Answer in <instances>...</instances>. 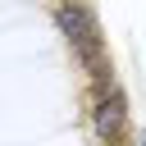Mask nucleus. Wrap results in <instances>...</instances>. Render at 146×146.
<instances>
[{
	"label": "nucleus",
	"instance_id": "1",
	"mask_svg": "<svg viewBox=\"0 0 146 146\" xmlns=\"http://www.w3.org/2000/svg\"><path fill=\"white\" fill-rule=\"evenodd\" d=\"M123 119H128L123 96H119L114 87L100 91V96H96V110H91V128H96V137H100V141H114V137L123 132Z\"/></svg>",
	"mask_w": 146,
	"mask_h": 146
},
{
	"label": "nucleus",
	"instance_id": "2",
	"mask_svg": "<svg viewBox=\"0 0 146 146\" xmlns=\"http://www.w3.org/2000/svg\"><path fill=\"white\" fill-rule=\"evenodd\" d=\"M137 146H146V132H141V137H137Z\"/></svg>",
	"mask_w": 146,
	"mask_h": 146
}]
</instances>
